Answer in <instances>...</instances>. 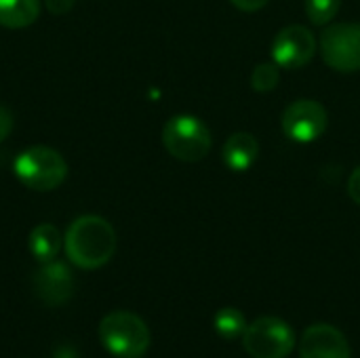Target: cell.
Returning <instances> with one entry per match:
<instances>
[{
  "instance_id": "8fae6325",
  "label": "cell",
  "mask_w": 360,
  "mask_h": 358,
  "mask_svg": "<svg viewBox=\"0 0 360 358\" xmlns=\"http://www.w3.org/2000/svg\"><path fill=\"white\" fill-rule=\"evenodd\" d=\"M259 158V141L251 133H234L224 143L221 160L234 173H247Z\"/></svg>"
},
{
  "instance_id": "ffe728a7",
  "label": "cell",
  "mask_w": 360,
  "mask_h": 358,
  "mask_svg": "<svg viewBox=\"0 0 360 358\" xmlns=\"http://www.w3.org/2000/svg\"><path fill=\"white\" fill-rule=\"evenodd\" d=\"M236 8L245 11V13H255L259 8H264L270 0H230Z\"/></svg>"
},
{
  "instance_id": "6da1fadb",
  "label": "cell",
  "mask_w": 360,
  "mask_h": 358,
  "mask_svg": "<svg viewBox=\"0 0 360 358\" xmlns=\"http://www.w3.org/2000/svg\"><path fill=\"white\" fill-rule=\"evenodd\" d=\"M68 260L82 270L105 266L116 253V230L99 215L76 217L63 238Z\"/></svg>"
},
{
  "instance_id": "30bf717a",
  "label": "cell",
  "mask_w": 360,
  "mask_h": 358,
  "mask_svg": "<svg viewBox=\"0 0 360 358\" xmlns=\"http://www.w3.org/2000/svg\"><path fill=\"white\" fill-rule=\"evenodd\" d=\"M300 358H352L346 335L327 323L312 325L300 342Z\"/></svg>"
},
{
  "instance_id": "ba28073f",
  "label": "cell",
  "mask_w": 360,
  "mask_h": 358,
  "mask_svg": "<svg viewBox=\"0 0 360 358\" xmlns=\"http://www.w3.org/2000/svg\"><path fill=\"white\" fill-rule=\"evenodd\" d=\"M272 61L281 70H300L312 61L316 53V38L304 25H287L272 40Z\"/></svg>"
},
{
  "instance_id": "4fadbf2b",
  "label": "cell",
  "mask_w": 360,
  "mask_h": 358,
  "mask_svg": "<svg viewBox=\"0 0 360 358\" xmlns=\"http://www.w3.org/2000/svg\"><path fill=\"white\" fill-rule=\"evenodd\" d=\"M40 15V0H0V25L21 30L32 25Z\"/></svg>"
},
{
  "instance_id": "277c9868",
  "label": "cell",
  "mask_w": 360,
  "mask_h": 358,
  "mask_svg": "<svg viewBox=\"0 0 360 358\" xmlns=\"http://www.w3.org/2000/svg\"><path fill=\"white\" fill-rule=\"evenodd\" d=\"M162 143L173 158L181 162H198L211 150V131L200 118L179 114L167 120L162 129Z\"/></svg>"
},
{
  "instance_id": "52a82bcc",
  "label": "cell",
  "mask_w": 360,
  "mask_h": 358,
  "mask_svg": "<svg viewBox=\"0 0 360 358\" xmlns=\"http://www.w3.org/2000/svg\"><path fill=\"white\" fill-rule=\"evenodd\" d=\"M283 131L291 141L312 143L327 131L329 114L323 103L314 99H297L287 106L281 118Z\"/></svg>"
},
{
  "instance_id": "7a4b0ae2",
  "label": "cell",
  "mask_w": 360,
  "mask_h": 358,
  "mask_svg": "<svg viewBox=\"0 0 360 358\" xmlns=\"http://www.w3.org/2000/svg\"><path fill=\"white\" fill-rule=\"evenodd\" d=\"M99 340L116 358H141L150 348V329L133 312L118 310L103 317L99 323Z\"/></svg>"
},
{
  "instance_id": "7c38bea8",
  "label": "cell",
  "mask_w": 360,
  "mask_h": 358,
  "mask_svg": "<svg viewBox=\"0 0 360 358\" xmlns=\"http://www.w3.org/2000/svg\"><path fill=\"white\" fill-rule=\"evenodd\" d=\"M27 247H30V253L36 257L38 264H46L59 255V251L63 247V236L53 224H38L30 232Z\"/></svg>"
},
{
  "instance_id": "5bb4252c",
  "label": "cell",
  "mask_w": 360,
  "mask_h": 358,
  "mask_svg": "<svg viewBox=\"0 0 360 358\" xmlns=\"http://www.w3.org/2000/svg\"><path fill=\"white\" fill-rule=\"evenodd\" d=\"M247 319L236 308H221L213 317V329L224 340H238L247 331Z\"/></svg>"
},
{
  "instance_id": "8992f818",
  "label": "cell",
  "mask_w": 360,
  "mask_h": 358,
  "mask_svg": "<svg viewBox=\"0 0 360 358\" xmlns=\"http://www.w3.org/2000/svg\"><path fill=\"white\" fill-rule=\"evenodd\" d=\"M321 53L329 68L338 72L360 70V23H333L321 36Z\"/></svg>"
},
{
  "instance_id": "d6986e66",
  "label": "cell",
  "mask_w": 360,
  "mask_h": 358,
  "mask_svg": "<svg viewBox=\"0 0 360 358\" xmlns=\"http://www.w3.org/2000/svg\"><path fill=\"white\" fill-rule=\"evenodd\" d=\"M76 0H46V8L53 15H65L68 11H72Z\"/></svg>"
},
{
  "instance_id": "e0dca14e",
  "label": "cell",
  "mask_w": 360,
  "mask_h": 358,
  "mask_svg": "<svg viewBox=\"0 0 360 358\" xmlns=\"http://www.w3.org/2000/svg\"><path fill=\"white\" fill-rule=\"evenodd\" d=\"M13 131V114L6 106L0 103V143L11 135Z\"/></svg>"
},
{
  "instance_id": "9a60e30c",
  "label": "cell",
  "mask_w": 360,
  "mask_h": 358,
  "mask_svg": "<svg viewBox=\"0 0 360 358\" xmlns=\"http://www.w3.org/2000/svg\"><path fill=\"white\" fill-rule=\"evenodd\" d=\"M342 0H306V13L314 25H327L335 19Z\"/></svg>"
},
{
  "instance_id": "3957f363",
  "label": "cell",
  "mask_w": 360,
  "mask_h": 358,
  "mask_svg": "<svg viewBox=\"0 0 360 358\" xmlns=\"http://www.w3.org/2000/svg\"><path fill=\"white\" fill-rule=\"evenodd\" d=\"M13 171L25 188L36 192H51L65 181L68 162L57 150L46 146H34L19 152L13 162Z\"/></svg>"
},
{
  "instance_id": "9c48e42d",
  "label": "cell",
  "mask_w": 360,
  "mask_h": 358,
  "mask_svg": "<svg viewBox=\"0 0 360 358\" xmlns=\"http://www.w3.org/2000/svg\"><path fill=\"white\" fill-rule=\"evenodd\" d=\"M32 285L40 302L46 306H63L65 302H70L74 293L72 270L57 260L40 264V268L34 272Z\"/></svg>"
},
{
  "instance_id": "ac0fdd59",
  "label": "cell",
  "mask_w": 360,
  "mask_h": 358,
  "mask_svg": "<svg viewBox=\"0 0 360 358\" xmlns=\"http://www.w3.org/2000/svg\"><path fill=\"white\" fill-rule=\"evenodd\" d=\"M348 194H350V198L360 207V167H356L352 171V175L348 179Z\"/></svg>"
},
{
  "instance_id": "5b68a950",
  "label": "cell",
  "mask_w": 360,
  "mask_h": 358,
  "mask_svg": "<svg viewBox=\"0 0 360 358\" xmlns=\"http://www.w3.org/2000/svg\"><path fill=\"white\" fill-rule=\"evenodd\" d=\"M243 346L253 358H287L295 348V333L283 319L262 317L247 327Z\"/></svg>"
},
{
  "instance_id": "2e32d148",
  "label": "cell",
  "mask_w": 360,
  "mask_h": 358,
  "mask_svg": "<svg viewBox=\"0 0 360 358\" xmlns=\"http://www.w3.org/2000/svg\"><path fill=\"white\" fill-rule=\"evenodd\" d=\"M278 65L272 61V63H259L255 65L253 74H251V87L257 91V93H268L272 89H276L281 76H278Z\"/></svg>"
}]
</instances>
